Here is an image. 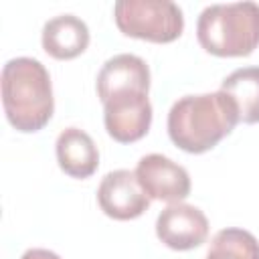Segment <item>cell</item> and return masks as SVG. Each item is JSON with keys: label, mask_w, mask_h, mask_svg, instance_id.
Here are the masks:
<instances>
[{"label": "cell", "mask_w": 259, "mask_h": 259, "mask_svg": "<svg viewBox=\"0 0 259 259\" xmlns=\"http://www.w3.org/2000/svg\"><path fill=\"white\" fill-rule=\"evenodd\" d=\"M239 123L237 103L219 91L184 95L168 111V136L188 154H204Z\"/></svg>", "instance_id": "1"}, {"label": "cell", "mask_w": 259, "mask_h": 259, "mask_svg": "<svg viewBox=\"0 0 259 259\" xmlns=\"http://www.w3.org/2000/svg\"><path fill=\"white\" fill-rule=\"evenodd\" d=\"M2 107L10 125L22 134L42 130L55 111L47 67L32 57H16L2 67Z\"/></svg>", "instance_id": "2"}, {"label": "cell", "mask_w": 259, "mask_h": 259, "mask_svg": "<svg viewBox=\"0 0 259 259\" xmlns=\"http://www.w3.org/2000/svg\"><path fill=\"white\" fill-rule=\"evenodd\" d=\"M200 47L214 57H247L259 47V4L206 6L196 22Z\"/></svg>", "instance_id": "3"}, {"label": "cell", "mask_w": 259, "mask_h": 259, "mask_svg": "<svg viewBox=\"0 0 259 259\" xmlns=\"http://www.w3.org/2000/svg\"><path fill=\"white\" fill-rule=\"evenodd\" d=\"M113 18L125 36L150 42H172L184 30L182 10L170 0H119Z\"/></svg>", "instance_id": "4"}, {"label": "cell", "mask_w": 259, "mask_h": 259, "mask_svg": "<svg viewBox=\"0 0 259 259\" xmlns=\"http://www.w3.org/2000/svg\"><path fill=\"white\" fill-rule=\"evenodd\" d=\"M103 123L107 134L119 144L142 140L152 125V103L144 91H125L103 103Z\"/></svg>", "instance_id": "5"}, {"label": "cell", "mask_w": 259, "mask_h": 259, "mask_svg": "<svg viewBox=\"0 0 259 259\" xmlns=\"http://www.w3.org/2000/svg\"><path fill=\"white\" fill-rule=\"evenodd\" d=\"M97 204L109 219L132 221L150 208V196L140 186L136 172L121 168L107 172L101 178L97 188Z\"/></svg>", "instance_id": "6"}, {"label": "cell", "mask_w": 259, "mask_h": 259, "mask_svg": "<svg viewBox=\"0 0 259 259\" xmlns=\"http://www.w3.org/2000/svg\"><path fill=\"white\" fill-rule=\"evenodd\" d=\"M156 235L168 249L190 251L206 241L208 219L194 204L172 202L158 214Z\"/></svg>", "instance_id": "7"}, {"label": "cell", "mask_w": 259, "mask_h": 259, "mask_svg": "<svg viewBox=\"0 0 259 259\" xmlns=\"http://www.w3.org/2000/svg\"><path fill=\"white\" fill-rule=\"evenodd\" d=\"M136 176L150 200L182 202L190 194V176L184 166L162 154H148L140 158Z\"/></svg>", "instance_id": "8"}, {"label": "cell", "mask_w": 259, "mask_h": 259, "mask_svg": "<svg viewBox=\"0 0 259 259\" xmlns=\"http://www.w3.org/2000/svg\"><path fill=\"white\" fill-rule=\"evenodd\" d=\"M97 97L105 103L109 97L125 91H150V67L138 55L121 53L107 59L97 75Z\"/></svg>", "instance_id": "9"}, {"label": "cell", "mask_w": 259, "mask_h": 259, "mask_svg": "<svg viewBox=\"0 0 259 259\" xmlns=\"http://www.w3.org/2000/svg\"><path fill=\"white\" fill-rule=\"evenodd\" d=\"M40 42L47 55L59 61H69L85 53L89 47V28L75 14H59L45 22Z\"/></svg>", "instance_id": "10"}, {"label": "cell", "mask_w": 259, "mask_h": 259, "mask_svg": "<svg viewBox=\"0 0 259 259\" xmlns=\"http://www.w3.org/2000/svg\"><path fill=\"white\" fill-rule=\"evenodd\" d=\"M55 152L59 168L71 178L85 180L93 176L99 166V150L93 138L79 127L63 130L57 138Z\"/></svg>", "instance_id": "11"}, {"label": "cell", "mask_w": 259, "mask_h": 259, "mask_svg": "<svg viewBox=\"0 0 259 259\" xmlns=\"http://www.w3.org/2000/svg\"><path fill=\"white\" fill-rule=\"evenodd\" d=\"M221 91L237 103L239 121L259 123V67L235 69L223 79Z\"/></svg>", "instance_id": "12"}, {"label": "cell", "mask_w": 259, "mask_h": 259, "mask_svg": "<svg viewBox=\"0 0 259 259\" xmlns=\"http://www.w3.org/2000/svg\"><path fill=\"white\" fill-rule=\"evenodd\" d=\"M206 259H259V241L245 229H223L212 237Z\"/></svg>", "instance_id": "13"}, {"label": "cell", "mask_w": 259, "mask_h": 259, "mask_svg": "<svg viewBox=\"0 0 259 259\" xmlns=\"http://www.w3.org/2000/svg\"><path fill=\"white\" fill-rule=\"evenodd\" d=\"M20 259H61V257L49 249H28L22 253Z\"/></svg>", "instance_id": "14"}]
</instances>
